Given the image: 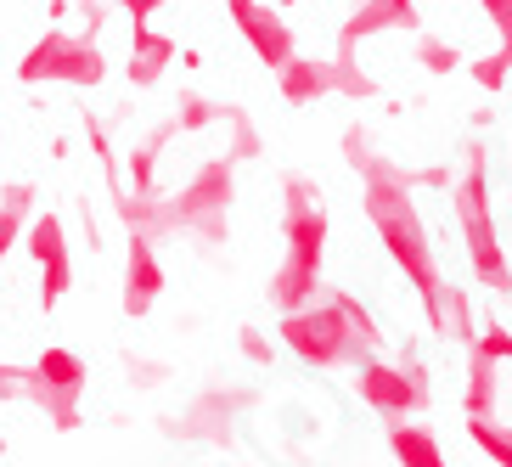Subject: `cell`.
Returning a JSON list of instances; mask_svg holds the SVG:
<instances>
[{"label":"cell","mask_w":512,"mask_h":467,"mask_svg":"<svg viewBox=\"0 0 512 467\" xmlns=\"http://www.w3.org/2000/svg\"><path fill=\"white\" fill-rule=\"evenodd\" d=\"M164 377H169L164 361H130V383H136V389H158Z\"/></svg>","instance_id":"obj_9"},{"label":"cell","mask_w":512,"mask_h":467,"mask_svg":"<svg viewBox=\"0 0 512 467\" xmlns=\"http://www.w3.org/2000/svg\"><path fill=\"white\" fill-rule=\"evenodd\" d=\"M0 456H6V439H0Z\"/></svg>","instance_id":"obj_11"},{"label":"cell","mask_w":512,"mask_h":467,"mask_svg":"<svg viewBox=\"0 0 512 467\" xmlns=\"http://www.w3.org/2000/svg\"><path fill=\"white\" fill-rule=\"evenodd\" d=\"M242 349H248V361H271V344H265V338H259V332H242Z\"/></svg>","instance_id":"obj_10"},{"label":"cell","mask_w":512,"mask_h":467,"mask_svg":"<svg viewBox=\"0 0 512 467\" xmlns=\"http://www.w3.org/2000/svg\"><path fill=\"white\" fill-rule=\"evenodd\" d=\"M158 287H164V271H158V259H152V242L141 231H130V276H124V316H147L152 299H158Z\"/></svg>","instance_id":"obj_4"},{"label":"cell","mask_w":512,"mask_h":467,"mask_svg":"<svg viewBox=\"0 0 512 467\" xmlns=\"http://www.w3.org/2000/svg\"><path fill=\"white\" fill-rule=\"evenodd\" d=\"M0 400H29V366L0 361Z\"/></svg>","instance_id":"obj_8"},{"label":"cell","mask_w":512,"mask_h":467,"mask_svg":"<svg viewBox=\"0 0 512 467\" xmlns=\"http://www.w3.org/2000/svg\"><path fill=\"white\" fill-rule=\"evenodd\" d=\"M85 383H91V366L79 361L74 349L57 344L29 366V400H23V406H40L57 434H74L79 422H85V411H79Z\"/></svg>","instance_id":"obj_1"},{"label":"cell","mask_w":512,"mask_h":467,"mask_svg":"<svg viewBox=\"0 0 512 467\" xmlns=\"http://www.w3.org/2000/svg\"><path fill=\"white\" fill-rule=\"evenodd\" d=\"M34 192L29 186H6V203H0V265H6V254L17 248V237H23V214H29Z\"/></svg>","instance_id":"obj_5"},{"label":"cell","mask_w":512,"mask_h":467,"mask_svg":"<svg viewBox=\"0 0 512 467\" xmlns=\"http://www.w3.org/2000/svg\"><path fill=\"white\" fill-rule=\"evenodd\" d=\"M29 254L40 265V310H57L74 287V265H68V231L57 214H34L29 220Z\"/></svg>","instance_id":"obj_3"},{"label":"cell","mask_w":512,"mask_h":467,"mask_svg":"<svg viewBox=\"0 0 512 467\" xmlns=\"http://www.w3.org/2000/svg\"><path fill=\"white\" fill-rule=\"evenodd\" d=\"M136 46H141V62H130V79H136V85H152V74L164 68L169 46L158 40V34H136Z\"/></svg>","instance_id":"obj_7"},{"label":"cell","mask_w":512,"mask_h":467,"mask_svg":"<svg viewBox=\"0 0 512 467\" xmlns=\"http://www.w3.org/2000/svg\"><path fill=\"white\" fill-rule=\"evenodd\" d=\"M394 456L406 467H445L439 462V445L428 434H417V428H394Z\"/></svg>","instance_id":"obj_6"},{"label":"cell","mask_w":512,"mask_h":467,"mask_svg":"<svg viewBox=\"0 0 512 467\" xmlns=\"http://www.w3.org/2000/svg\"><path fill=\"white\" fill-rule=\"evenodd\" d=\"M23 85H40V79H68V85H96L102 79V57H96L85 40H68V34H46L40 46L23 57Z\"/></svg>","instance_id":"obj_2"}]
</instances>
